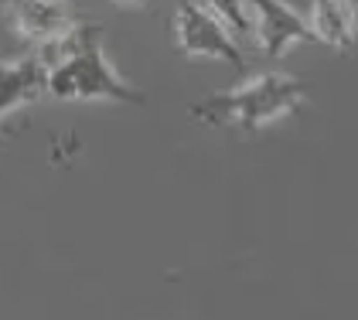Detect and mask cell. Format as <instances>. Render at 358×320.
Returning a JSON list of instances; mask_svg holds the SVG:
<instances>
[{"label":"cell","mask_w":358,"mask_h":320,"mask_svg":"<svg viewBox=\"0 0 358 320\" xmlns=\"http://www.w3.org/2000/svg\"><path fill=\"white\" fill-rule=\"evenodd\" d=\"M303 106V82L287 75V72H259L249 82L212 92L208 99L194 103L188 112L201 126L212 130H243V133H259L270 123L290 116L294 109Z\"/></svg>","instance_id":"obj_1"},{"label":"cell","mask_w":358,"mask_h":320,"mask_svg":"<svg viewBox=\"0 0 358 320\" xmlns=\"http://www.w3.org/2000/svg\"><path fill=\"white\" fill-rule=\"evenodd\" d=\"M45 92H52L58 103H123V106H143V92L116 72L110 54L103 52V41L89 45L85 52L69 58L45 72Z\"/></svg>","instance_id":"obj_2"},{"label":"cell","mask_w":358,"mask_h":320,"mask_svg":"<svg viewBox=\"0 0 358 320\" xmlns=\"http://www.w3.org/2000/svg\"><path fill=\"white\" fill-rule=\"evenodd\" d=\"M174 41L178 52L185 58H208V61H225L232 68H246V58L239 41L229 34V27L222 24L219 17L194 0H178L174 10Z\"/></svg>","instance_id":"obj_3"},{"label":"cell","mask_w":358,"mask_h":320,"mask_svg":"<svg viewBox=\"0 0 358 320\" xmlns=\"http://www.w3.org/2000/svg\"><path fill=\"white\" fill-rule=\"evenodd\" d=\"M249 7H252V41L266 58L280 61L290 54V48L314 41L307 14L290 7L287 0H249Z\"/></svg>","instance_id":"obj_4"},{"label":"cell","mask_w":358,"mask_h":320,"mask_svg":"<svg viewBox=\"0 0 358 320\" xmlns=\"http://www.w3.org/2000/svg\"><path fill=\"white\" fill-rule=\"evenodd\" d=\"M7 27L24 41H45L83 21L76 0H0Z\"/></svg>","instance_id":"obj_5"},{"label":"cell","mask_w":358,"mask_h":320,"mask_svg":"<svg viewBox=\"0 0 358 320\" xmlns=\"http://www.w3.org/2000/svg\"><path fill=\"white\" fill-rule=\"evenodd\" d=\"M45 92V68L31 58L0 61V147H3V119L38 103Z\"/></svg>","instance_id":"obj_6"},{"label":"cell","mask_w":358,"mask_h":320,"mask_svg":"<svg viewBox=\"0 0 358 320\" xmlns=\"http://www.w3.org/2000/svg\"><path fill=\"white\" fill-rule=\"evenodd\" d=\"M310 31L317 45L334 52H352L358 41V3L355 0H314L310 3Z\"/></svg>","instance_id":"obj_7"},{"label":"cell","mask_w":358,"mask_h":320,"mask_svg":"<svg viewBox=\"0 0 358 320\" xmlns=\"http://www.w3.org/2000/svg\"><path fill=\"white\" fill-rule=\"evenodd\" d=\"M96 41H103V24H96V21H76L69 31L38 41V45H34V61L48 72V68H55V65H65L69 58H76V54L85 52V48L96 45Z\"/></svg>","instance_id":"obj_8"},{"label":"cell","mask_w":358,"mask_h":320,"mask_svg":"<svg viewBox=\"0 0 358 320\" xmlns=\"http://www.w3.org/2000/svg\"><path fill=\"white\" fill-rule=\"evenodd\" d=\"M205 7L229 27V34L236 41L252 38V7H249V0H205Z\"/></svg>","instance_id":"obj_9"},{"label":"cell","mask_w":358,"mask_h":320,"mask_svg":"<svg viewBox=\"0 0 358 320\" xmlns=\"http://www.w3.org/2000/svg\"><path fill=\"white\" fill-rule=\"evenodd\" d=\"M116 7H140V3H147V0H113Z\"/></svg>","instance_id":"obj_10"}]
</instances>
